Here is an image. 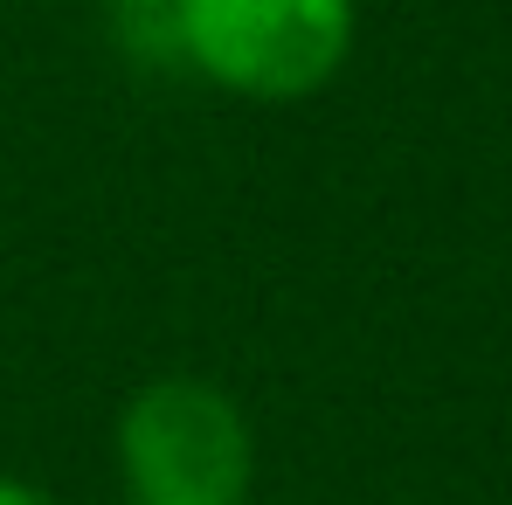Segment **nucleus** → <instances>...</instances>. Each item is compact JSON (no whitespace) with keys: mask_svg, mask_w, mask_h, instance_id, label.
Instances as JSON below:
<instances>
[{"mask_svg":"<svg viewBox=\"0 0 512 505\" xmlns=\"http://www.w3.org/2000/svg\"><path fill=\"white\" fill-rule=\"evenodd\" d=\"M360 42V0H180L173 63L243 104H305L340 84Z\"/></svg>","mask_w":512,"mask_h":505,"instance_id":"obj_1","label":"nucleus"},{"mask_svg":"<svg viewBox=\"0 0 512 505\" xmlns=\"http://www.w3.org/2000/svg\"><path fill=\"white\" fill-rule=\"evenodd\" d=\"M111 464L132 499L250 505L256 429L243 402L208 374H153L111 422Z\"/></svg>","mask_w":512,"mask_h":505,"instance_id":"obj_2","label":"nucleus"},{"mask_svg":"<svg viewBox=\"0 0 512 505\" xmlns=\"http://www.w3.org/2000/svg\"><path fill=\"white\" fill-rule=\"evenodd\" d=\"M173 7H180V0H104L111 35L125 42L132 63H146V70H180V63H173Z\"/></svg>","mask_w":512,"mask_h":505,"instance_id":"obj_3","label":"nucleus"},{"mask_svg":"<svg viewBox=\"0 0 512 505\" xmlns=\"http://www.w3.org/2000/svg\"><path fill=\"white\" fill-rule=\"evenodd\" d=\"M0 505H63L49 485H35V478H7L0 471Z\"/></svg>","mask_w":512,"mask_h":505,"instance_id":"obj_4","label":"nucleus"},{"mask_svg":"<svg viewBox=\"0 0 512 505\" xmlns=\"http://www.w3.org/2000/svg\"><path fill=\"white\" fill-rule=\"evenodd\" d=\"M118 505H187V499H132V492H125Z\"/></svg>","mask_w":512,"mask_h":505,"instance_id":"obj_5","label":"nucleus"}]
</instances>
